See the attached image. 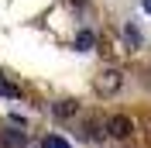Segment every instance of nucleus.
<instances>
[{"label": "nucleus", "instance_id": "nucleus-4", "mask_svg": "<svg viewBox=\"0 0 151 148\" xmlns=\"http://www.w3.org/2000/svg\"><path fill=\"white\" fill-rule=\"evenodd\" d=\"M41 148H72V145H69L62 134H45V138H41Z\"/></svg>", "mask_w": 151, "mask_h": 148}, {"label": "nucleus", "instance_id": "nucleus-3", "mask_svg": "<svg viewBox=\"0 0 151 148\" xmlns=\"http://www.w3.org/2000/svg\"><path fill=\"white\" fill-rule=\"evenodd\" d=\"M117 86H120V73H103L100 79H96V90L103 93V96H106V93H113Z\"/></svg>", "mask_w": 151, "mask_h": 148}, {"label": "nucleus", "instance_id": "nucleus-2", "mask_svg": "<svg viewBox=\"0 0 151 148\" xmlns=\"http://www.w3.org/2000/svg\"><path fill=\"white\" fill-rule=\"evenodd\" d=\"M24 145H28L24 131H4L0 134V148H24Z\"/></svg>", "mask_w": 151, "mask_h": 148}, {"label": "nucleus", "instance_id": "nucleus-1", "mask_svg": "<svg viewBox=\"0 0 151 148\" xmlns=\"http://www.w3.org/2000/svg\"><path fill=\"white\" fill-rule=\"evenodd\" d=\"M131 131H134V124H131V117H124V114H117V117L106 120V134H110V138H127Z\"/></svg>", "mask_w": 151, "mask_h": 148}, {"label": "nucleus", "instance_id": "nucleus-7", "mask_svg": "<svg viewBox=\"0 0 151 148\" xmlns=\"http://www.w3.org/2000/svg\"><path fill=\"white\" fill-rule=\"evenodd\" d=\"M55 114H58V117H69V114H76V103H72V100H62V103L55 107Z\"/></svg>", "mask_w": 151, "mask_h": 148}, {"label": "nucleus", "instance_id": "nucleus-6", "mask_svg": "<svg viewBox=\"0 0 151 148\" xmlns=\"http://www.w3.org/2000/svg\"><path fill=\"white\" fill-rule=\"evenodd\" d=\"M17 86H14V83H7V79H4V76H0V96H17Z\"/></svg>", "mask_w": 151, "mask_h": 148}, {"label": "nucleus", "instance_id": "nucleus-8", "mask_svg": "<svg viewBox=\"0 0 151 148\" xmlns=\"http://www.w3.org/2000/svg\"><path fill=\"white\" fill-rule=\"evenodd\" d=\"M141 7H144V14H151V0H141Z\"/></svg>", "mask_w": 151, "mask_h": 148}, {"label": "nucleus", "instance_id": "nucleus-5", "mask_svg": "<svg viewBox=\"0 0 151 148\" xmlns=\"http://www.w3.org/2000/svg\"><path fill=\"white\" fill-rule=\"evenodd\" d=\"M76 48H79V52H89V48H93V31H79V38H76Z\"/></svg>", "mask_w": 151, "mask_h": 148}]
</instances>
